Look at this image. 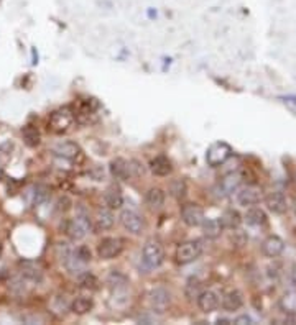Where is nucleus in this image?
I'll return each instance as SVG.
<instances>
[{
	"label": "nucleus",
	"mask_w": 296,
	"mask_h": 325,
	"mask_svg": "<svg viewBox=\"0 0 296 325\" xmlns=\"http://www.w3.org/2000/svg\"><path fill=\"white\" fill-rule=\"evenodd\" d=\"M267 207L270 212L277 213V215H282V213L286 212L288 209V202H286V197L283 196V192H271L268 197H267Z\"/></svg>",
	"instance_id": "17"
},
{
	"label": "nucleus",
	"mask_w": 296,
	"mask_h": 325,
	"mask_svg": "<svg viewBox=\"0 0 296 325\" xmlns=\"http://www.w3.org/2000/svg\"><path fill=\"white\" fill-rule=\"evenodd\" d=\"M242 174L239 172H230L227 174L225 178L221 179L219 186H217V189H219V194L221 196H230L232 192H237L240 186H242Z\"/></svg>",
	"instance_id": "13"
},
{
	"label": "nucleus",
	"mask_w": 296,
	"mask_h": 325,
	"mask_svg": "<svg viewBox=\"0 0 296 325\" xmlns=\"http://www.w3.org/2000/svg\"><path fill=\"white\" fill-rule=\"evenodd\" d=\"M201 283L198 279H189L188 284H186V289H184V294L189 300L193 299H198V296L201 294Z\"/></svg>",
	"instance_id": "30"
},
{
	"label": "nucleus",
	"mask_w": 296,
	"mask_h": 325,
	"mask_svg": "<svg viewBox=\"0 0 296 325\" xmlns=\"http://www.w3.org/2000/svg\"><path fill=\"white\" fill-rule=\"evenodd\" d=\"M202 232H204V235L207 236V239H217V236H221L222 233V224H221V219H209L204 222H202Z\"/></svg>",
	"instance_id": "22"
},
{
	"label": "nucleus",
	"mask_w": 296,
	"mask_h": 325,
	"mask_svg": "<svg viewBox=\"0 0 296 325\" xmlns=\"http://www.w3.org/2000/svg\"><path fill=\"white\" fill-rule=\"evenodd\" d=\"M285 251V242L278 235H270L262 243V253L267 258H277Z\"/></svg>",
	"instance_id": "14"
},
{
	"label": "nucleus",
	"mask_w": 296,
	"mask_h": 325,
	"mask_svg": "<svg viewBox=\"0 0 296 325\" xmlns=\"http://www.w3.org/2000/svg\"><path fill=\"white\" fill-rule=\"evenodd\" d=\"M120 224L127 232L134 233V235H140L145 228L143 217L140 215V213H137L135 210H123L120 213Z\"/></svg>",
	"instance_id": "9"
},
{
	"label": "nucleus",
	"mask_w": 296,
	"mask_h": 325,
	"mask_svg": "<svg viewBox=\"0 0 296 325\" xmlns=\"http://www.w3.org/2000/svg\"><path fill=\"white\" fill-rule=\"evenodd\" d=\"M0 253H2V247H0Z\"/></svg>",
	"instance_id": "36"
},
{
	"label": "nucleus",
	"mask_w": 296,
	"mask_h": 325,
	"mask_svg": "<svg viewBox=\"0 0 296 325\" xmlns=\"http://www.w3.org/2000/svg\"><path fill=\"white\" fill-rule=\"evenodd\" d=\"M290 277H291V283L296 286V263L291 266V271H290Z\"/></svg>",
	"instance_id": "35"
},
{
	"label": "nucleus",
	"mask_w": 296,
	"mask_h": 325,
	"mask_svg": "<svg viewBox=\"0 0 296 325\" xmlns=\"http://www.w3.org/2000/svg\"><path fill=\"white\" fill-rule=\"evenodd\" d=\"M22 133H23V140H25V143H27L28 146L33 148V146H38V145H40L41 137H40V132H38L36 126H33V125L23 126Z\"/></svg>",
	"instance_id": "27"
},
{
	"label": "nucleus",
	"mask_w": 296,
	"mask_h": 325,
	"mask_svg": "<svg viewBox=\"0 0 296 325\" xmlns=\"http://www.w3.org/2000/svg\"><path fill=\"white\" fill-rule=\"evenodd\" d=\"M61 259H63L65 268H66L71 274H81V273L84 271L86 263H82V261H81L79 258H77V255H76L74 250L66 248V250H65V255H63V258H61Z\"/></svg>",
	"instance_id": "16"
},
{
	"label": "nucleus",
	"mask_w": 296,
	"mask_h": 325,
	"mask_svg": "<svg viewBox=\"0 0 296 325\" xmlns=\"http://www.w3.org/2000/svg\"><path fill=\"white\" fill-rule=\"evenodd\" d=\"M111 172L115 179H129L132 176L130 172V163H127L122 158H117L111 163Z\"/></svg>",
	"instance_id": "21"
},
{
	"label": "nucleus",
	"mask_w": 296,
	"mask_h": 325,
	"mask_svg": "<svg viewBox=\"0 0 296 325\" xmlns=\"http://www.w3.org/2000/svg\"><path fill=\"white\" fill-rule=\"evenodd\" d=\"M198 306L204 314H211L214 311H217V307L221 306V297L217 292L207 289V291H201V294L198 296Z\"/></svg>",
	"instance_id": "12"
},
{
	"label": "nucleus",
	"mask_w": 296,
	"mask_h": 325,
	"mask_svg": "<svg viewBox=\"0 0 296 325\" xmlns=\"http://www.w3.org/2000/svg\"><path fill=\"white\" fill-rule=\"evenodd\" d=\"M74 122H76V114L69 107H65V109L54 110V112L50 115L48 126L53 133L61 135V133H66L71 130Z\"/></svg>",
	"instance_id": "1"
},
{
	"label": "nucleus",
	"mask_w": 296,
	"mask_h": 325,
	"mask_svg": "<svg viewBox=\"0 0 296 325\" xmlns=\"http://www.w3.org/2000/svg\"><path fill=\"white\" fill-rule=\"evenodd\" d=\"M234 322H236V323H253L252 317H248V315H240Z\"/></svg>",
	"instance_id": "34"
},
{
	"label": "nucleus",
	"mask_w": 296,
	"mask_h": 325,
	"mask_svg": "<svg viewBox=\"0 0 296 325\" xmlns=\"http://www.w3.org/2000/svg\"><path fill=\"white\" fill-rule=\"evenodd\" d=\"M221 306L225 312H236L244 306V294L239 289H232L229 292H225L221 300Z\"/></svg>",
	"instance_id": "15"
},
{
	"label": "nucleus",
	"mask_w": 296,
	"mask_h": 325,
	"mask_svg": "<svg viewBox=\"0 0 296 325\" xmlns=\"http://www.w3.org/2000/svg\"><path fill=\"white\" fill-rule=\"evenodd\" d=\"M107 283H109V286H111L112 289H120V288L127 286L129 279H127V276L122 274L120 271H112L107 277Z\"/></svg>",
	"instance_id": "29"
},
{
	"label": "nucleus",
	"mask_w": 296,
	"mask_h": 325,
	"mask_svg": "<svg viewBox=\"0 0 296 325\" xmlns=\"http://www.w3.org/2000/svg\"><path fill=\"white\" fill-rule=\"evenodd\" d=\"M92 307H94V300L88 296H79L71 302V311L77 315L88 314L89 311H92Z\"/></svg>",
	"instance_id": "24"
},
{
	"label": "nucleus",
	"mask_w": 296,
	"mask_h": 325,
	"mask_svg": "<svg viewBox=\"0 0 296 325\" xmlns=\"http://www.w3.org/2000/svg\"><path fill=\"white\" fill-rule=\"evenodd\" d=\"M142 261H143L145 268H148V269L160 268L163 265V261H165V250H163L161 243L157 240H148L143 245Z\"/></svg>",
	"instance_id": "2"
},
{
	"label": "nucleus",
	"mask_w": 296,
	"mask_h": 325,
	"mask_svg": "<svg viewBox=\"0 0 296 325\" xmlns=\"http://www.w3.org/2000/svg\"><path fill=\"white\" fill-rule=\"evenodd\" d=\"M79 286L88 291L99 289V279L92 273H81L79 274Z\"/></svg>",
	"instance_id": "28"
},
{
	"label": "nucleus",
	"mask_w": 296,
	"mask_h": 325,
	"mask_svg": "<svg viewBox=\"0 0 296 325\" xmlns=\"http://www.w3.org/2000/svg\"><path fill=\"white\" fill-rule=\"evenodd\" d=\"M96 230H109L114 225V213L111 209H99L96 213Z\"/></svg>",
	"instance_id": "23"
},
{
	"label": "nucleus",
	"mask_w": 296,
	"mask_h": 325,
	"mask_svg": "<svg viewBox=\"0 0 296 325\" xmlns=\"http://www.w3.org/2000/svg\"><path fill=\"white\" fill-rule=\"evenodd\" d=\"M54 153L59 158H65L68 161L73 163H81L84 160V153L81 146L74 143V141H61L56 146H54Z\"/></svg>",
	"instance_id": "7"
},
{
	"label": "nucleus",
	"mask_w": 296,
	"mask_h": 325,
	"mask_svg": "<svg viewBox=\"0 0 296 325\" xmlns=\"http://www.w3.org/2000/svg\"><path fill=\"white\" fill-rule=\"evenodd\" d=\"M171 194H173L175 197H178V199H183L184 194H186V182L178 179L175 181L173 184H171Z\"/></svg>",
	"instance_id": "31"
},
{
	"label": "nucleus",
	"mask_w": 296,
	"mask_h": 325,
	"mask_svg": "<svg viewBox=\"0 0 296 325\" xmlns=\"http://www.w3.org/2000/svg\"><path fill=\"white\" fill-rule=\"evenodd\" d=\"M170 302H171V294L166 288L158 286L150 292V307L153 312L165 314L166 309L170 307Z\"/></svg>",
	"instance_id": "8"
},
{
	"label": "nucleus",
	"mask_w": 296,
	"mask_h": 325,
	"mask_svg": "<svg viewBox=\"0 0 296 325\" xmlns=\"http://www.w3.org/2000/svg\"><path fill=\"white\" fill-rule=\"evenodd\" d=\"M150 169L155 176H168V174L173 171V166H171V161L166 156H157L150 161Z\"/></svg>",
	"instance_id": "18"
},
{
	"label": "nucleus",
	"mask_w": 296,
	"mask_h": 325,
	"mask_svg": "<svg viewBox=\"0 0 296 325\" xmlns=\"http://www.w3.org/2000/svg\"><path fill=\"white\" fill-rule=\"evenodd\" d=\"M146 204L150 205L152 209H160L163 204H165V192L158 187H152L150 191L146 192L145 196Z\"/></svg>",
	"instance_id": "26"
},
{
	"label": "nucleus",
	"mask_w": 296,
	"mask_h": 325,
	"mask_svg": "<svg viewBox=\"0 0 296 325\" xmlns=\"http://www.w3.org/2000/svg\"><path fill=\"white\" fill-rule=\"evenodd\" d=\"M221 224L224 228H229V230H236L240 227V224H242V215L234 210V209H229L224 212V215L221 217Z\"/></svg>",
	"instance_id": "25"
},
{
	"label": "nucleus",
	"mask_w": 296,
	"mask_h": 325,
	"mask_svg": "<svg viewBox=\"0 0 296 325\" xmlns=\"http://www.w3.org/2000/svg\"><path fill=\"white\" fill-rule=\"evenodd\" d=\"M232 156V148L225 141H217L206 153V161L211 168H219Z\"/></svg>",
	"instance_id": "4"
},
{
	"label": "nucleus",
	"mask_w": 296,
	"mask_h": 325,
	"mask_svg": "<svg viewBox=\"0 0 296 325\" xmlns=\"http://www.w3.org/2000/svg\"><path fill=\"white\" fill-rule=\"evenodd\" d=\"M244 220L247 222L248 225H252V227H262V225L267 224L268 217H267V213H265L263 209H260V207H253V205H252V207L245 212Z\"/></svg>",
	"instance_id": "19"
},
{
	"label": "nucleus",
	"mask_w": 296,
	"mask_h": 325,
	"mask_svg": "<svg viewBox=\"0 0 296 325\" xmlns=\"http://www.w3.org/2000/svg\"><path fill=\"white\" fill-rule=\"evenodd\" d=\"M263 199V192L259 186H247L237 191V202L244 207H252V205L260 204Z\"/></svg>",
	"instance_id": "10"
},
{
	"label": "nucleus",
	"mask_w": 296,
	"mask_h": 325,
	"mask_svg": "<svg viewBox=\"0 0 296 325\" xmlns=\"http://www.w3.org/2000/svg\"><path fill=\"white\" fill-rule=\"evenodd\" d=\"M123 247H125L123 240L119 236H107L97 245V255L102 259H114L123 251Z\"/></svg>",
	"instance_id": "5"
},
{
	"label": "nucleus",
	"mask_w": 296,
	"mask_h": 325,
	"mask_svg": "<svg viewBox=\"0 0 296 325\" xmlns=\"http://www.w3.org/2000/svg\"><path fill=\"white\" fill-rule=\"evenodd\" d=\"M74 251H76L77 258H79L82 263H89V261H91V250L88 247H84V245H82V247L76 248Z\"/></svg>",
	"instance_id": "32"
},
{
	"label": "nucleus",
	"mask_w": 296,
	"mask_h": 325,
	"mask_svg": "<svg viewBox=\"0 0 296 325\" xmlns=\"http://www.w3.org/2000/svg\"><path fill=\"white\" fill-rule=\"evenodd\" d=\"M91 230H92V225H91L89 217L81 213V215H76L71 222H69L66 232L73 240H82Z\"/></svg>",
	"instance_id": "6"
},
{
	"label": "nucleus",
	"mask_w": 296,
	"mask_h": 325,
	"mask_svg": "<svg viewBox=\"0 0 296 325\" xmlns=\"http://www.w3.org/2000/svg\"><path fill=\"white\" fill-rule=\"evenodd\" d=\"M33 196H35V204H40L46 199V197H48V192H46V189L43 186H36Z\"/></svg>",
	"instance_id": "33"
},
{
	"label": "nucleus",
	"mask_w": 296,
	"mask_h": 325,
	"mask_svg": "<svg viewBox=\"0 0 296 325\" xmlns=\"http://www.w3.org/2000/svg\"><path fill=\"white\" fill-rule=\"evenodd\" d=\"M181 219L188 227H199L204 222V210L196 204H186L181 207Z\"/></svg>",
	"instance_id": "11"
},
{
	"label": "nucleus",
	"mask_w": 296,
	"mask_h": 325,
	"mask_svg": "<svg viewBox=\"0 0 296 325\" xmlns=\"http://www.w3.org/2000/svg\"><path fill=\"white\" fill-rule=\"evenodd\" d=\"M104 201H105L107 209H111V210L120 209L122 204H123V197H122L120 189L117 187V186H111V187H109L107 191H105Z\"/></svg>",
	"instance_id": "20"
},
{
	"label": "nucleus",
	"mask_w": 296,
	"mask_h": 325,
	"mask_svg": "<svg viewBox=\"0 0 296 325\" xmlns=\"http://www.w3.org/2000/svg\"><path fill=\"white\" fill-rule=\"evenodd\" d=\"M202 250H204V245H202L201 240H193V242H186L180 245L175 253L176 263L178 265L193 263V261H196L202 255Z\"/></svg>",
	"instance_id": "3"
}]
</instances>
